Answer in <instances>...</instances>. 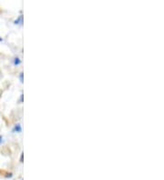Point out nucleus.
Returning a JSON list of instances; mask_svg holds the SVG:
<instances>
[{"label": "nucleus", "mask_w": 164, "mask_h": 180, "mask_svg": "<svg viewBox=\"0 0 164 180\" xmlns=\"http://www.w3.org/2000/svg\"><path fill=\"white\" fill-rule=\"evenodd\" d=\"M13 131H14V132H16V131H17L18 133H20V132H21V126H20L19 124H18L16 126L14 127Z\"/></svg>", "instance_id": "1"}, {"label": "nucleus", "mask_w": 164, "mask_h": 180, "mask_svg": "<svg viewBox=\"0 0 164 180\" xmlns=\"http://www.w3.org/2000/svg\"><path fill=\"white\" fill-rule=\"evenodd\" d=\"M22 21H23V17L22 16H19L18 18L15 21V24H21L22 23Z\"/></svg>", "instance_id": "2"}, {"label": "nucleus", "mask_w": 164, "mask_h": 180, "mask_svg": "<svg viewBox=\"0 0 164 180\" xmlns=\"http://www.w3.org/2000/svg\"><path fill=\"white\" fill-rule=\"evenodd\" d=\"M20 63H21V61H20V59H19L18 57H16V58H15V61H14V64H15V65H17V66H18V65H19Z\"/></svg>", "instance_id": "3"}, {"label": "nucleus", "mask_w": 164, "mask_h": 180, "mask_svg": "<svg viewBox=\"0 0 164 180\" xmlns=\"http://www.w3.org/2000/svg\"><path fill=\"white\" fill-rule=\"evenodd\" d=\"M20 82L22 83V82H23V73H20Z\"/></svg>", "instance_id": "4"}, {"label": "nucleus", "mask_w": 164, "mask_h": 180, "mask_svg": "<svg viewBox=\"0 0 164 180\" xmlns=\"http://www.w3.org/2000/svg\"><path fill=\"white\" fill-rule=\"evenodd\" d=\"M23 101V95H21V96H20V102H22Z\"/></svg>", "instance_id": "5"}, {"label": "nucleus", "mask_w": 164, "mask_h": 180, "mask_svg": "<svg viewBox=\"0 0 164 180\" xmlns=\"http://www.w3.org/2000/svg\"><path fill=\"white\" fill-rule=\"evenodd\" d=\"M1 41H3V39H2V37H0V42Z\"/></svg>", "instance_id": "6"}, {"label": "nucleus", "mask_w": 164, "mask_h": 180, "mask_svg": "<svg viewBox=\"0 0 164 180\" xmlns=\"http://www.w3.org/2000/svg\"><path fill=\"white\" fill-rule=\"evenodd\" d=\"M0 139H1V137H0Z\"/></svg>", "instance_id": "7"}]
</instances>
